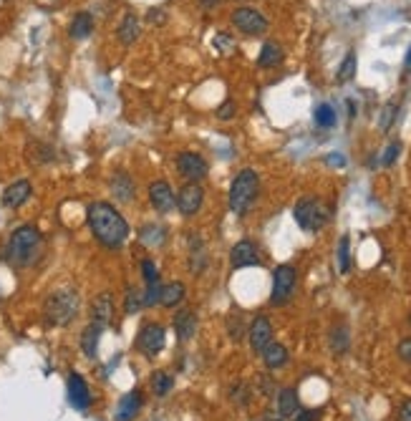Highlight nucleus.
Instances as JSON below:
<instances>
[{
    "label": "nucleus",
    "mask_w": 411,
    "mask_h": 421,
    "mask_svg": "<svg viewBox=\"0 0 411 421\" xmlns=\"http://www.w3.org/2000/svg\"><path fill=\"white\" fill-rule=\"evenodd\" d=\"M89 227H91L93 237L104 245V248H121L129 237V225H126L124 215L109 202H93L89 204Z\"/></svg>",
    "instance_id": "nucleus-1"
},
{
    "label": "nucleus",
    "mask_w": 411,
    "mask_h": 421,
    "mask_svg": "<svg viewBox=\"0 0 411 421\" xmlns=\"http://www.w3.org/2000/svg\"><path fill=\"white\" fill-rule=\"evenodd\" d=\"M78 308H81V300H78L76 290H56L46 298L43 315H46L48 326L63 328L76 320Z\"/></svg>",
    "instance_id": "nucleus-2"
},
{
    "label": "nucleus",
    "mask_w": 411,
    "mask_h": 421,
    "mask_svg": "<svg viewBox=\"0 0 411 421\" xmlns=\"http://www.w3.org/2000/svg\"><path fill=\"white\" fill-rule=\"evenodd\" d=\"M260 192V177L255 169H242L230 184V212L235 215H245L253 207Z\"/></svg>",
    "instance_id": "nucleus-3"
},
{
    "label": "nucleus",
    "mask_w": 411,
    "mask_h": 421,
    "mask_svg": "<svg viewBox=\"0 0 411 421\" xmlns=\"http://www.w3.org/2000/svg\"><path fill=\"white\" fill-rule=\"evenodd\" d=\"M38 245H40L38 227L21 225L16 232L10 234V240H8V260L10 263H16V265H28V263L36 258Z\"/></svg>",
    "instance_id": "nucleus-4"
},
{
    "label": "nucleus",
    "mask_w": 411,
    "mask_h": 421,
    "mask_svg": "<svg viewBox=\"0 0 411 421\" xmlns=\"http://www.w3.org/2000/svg\"><path fill=\"white\" fill-rule=\"evenodd\" d=\"M293 217L305 232H318V230H323L328 225L331 210H328L326 202L318 200V197H303L301 202L295 204Z\"/></svg>",
    "instance_id": "nucleus-5"
},
{
    "label": "nucleus",
    "mask_w": 411,
    "mask_h": 421,
    "mask_svg": "<svg viewBox=\"0 0 411 421\" xmlns=\"http://www.w3.org/2000/svg\"><path fill=\"white\" fill-rule=\"evenodd\" d=\"M295 282H298V273L293 265H278L272 273V293L270 303L272 305H285L295 293Z\"/></svg>",
    "instance_id": "nucleus-6"
},
{
    "label": "nucleus",
    "mask_w": 411,
    "mask_h": 421,
    "mask_svg": "<svg viewBox=\"0 0 411 421\" xmlns=\"http://www.w3.org/2000/svg\"><path fill=\"white\" fill-rule=\"evenodd\" d=\"M233 25L237 31L248 33V36H260V33L268 31V18L260 10L245 5V8H237L233 13Z\"/></svg>",
    "instance_id": "nucleus-7"
},
{
    "label": "nucleus",
    "mask_w": 411,
    "mask_h": 421,
    "mask_svg": "<svg viewBox=\"0 0 411 421\" xmlns=\"http://www.w3.org/2000/svg\"><path fill=\"white\" fill-rule=\"evenodd\" d=\"M177 169H179V177L185 182H197L200 184L207 177V172H210V164L204 162V156L194 154V152H185L177 159Z\"/></svg>",
    "instance_id": "nucleus-8"
},
{
    "label": "nucleus",
    "mask_w": 411,
    "mask_h": 421,
    "mask_svg": "<svg viewBox=\"0 0 411 421\" xmlns=\"http://www.w3.org/2000/svg\"><path fill=\"white\" fill-rule=\"evenodd\" d=\"M164 344H167V333H164V328L159 326V323H147V326H141L139 335H137V346L141 348V353L156 356V353L164 348Z\"/></svg>",
    "instance_id": "nucleus-9"
},
{
    "label": "nucleus",
    "mask_w": 411,
    "mask_h": 421,
    "mask_svg": "<svg viewBox=\"0 0 411 421\" xmlns=\"http://www.w3.org/2000/svg\"><path fill=\"white\" fill-rule=\"evenodd\" d=\"M202 202H204V189L197 184V182H187L185 187L179 189L177 195V210L185 215V217H192L202 210Z\"/></svg>",
    "instance_id": "nucleus-10"
},
{
    "label": "nucleus",
    "mask_w": 411,
    "mask_h": 421,
    "mask_svg": "<svg viewBox=\"0 0 411 421\" xmlns=\"http://www.w3.org/2000/svg\"><path fill=\"white\" fill-rule=\"evenodd\" d=\"M66 394H69V404L78 411H86L89 406H91V391H89V383L84 381V376L81 374H73L69 376V386H66Z\"/></svg>",
    "instance_id": "nucleus-11"
},
{
    "label": "nucleus",
    "mask_w": 411,
    "mask_h": 421,
    "mask_svg": "<svg viewBox=\"0 0 411 421\" xmlns=\"http://www.w3.org/2000/svg\"><path fill=\"white\" fill-rule=\"evenodd\" d=\"M250 348L255 353H263L268 346L272 344V326H270V320L265 318V315H257L253 323H250Z\"/></svg>",
    "instance_id": "nucleus-12"
},
{
    "label": "nucleus",
    "mask_w": 411,
    "mask_h": 421,
    "mask_svg": "<svg viewBox=\"0 0 411 421\" xmlns=\"http://www.w3.org/2000/svg\"><path fill=\"white\" fill-rule=\"evenodd\" d=\"M230 265L233 267H255L260 265V252L257 245L250 240H240L230 250Z\"/></svg>",
    "instance_id": "nucleus-13"
},
{
    "label": "nucleus",
    "mask_w": 411,
    "mask_h": 421,
    "mask_svg": "<svg viewBox=\"0 0 411 421\" xmlns=\"http://www.w3.org/2000/svg\"><path fill=\"white\" fill-rule=\"evenodd\" d=\"M149 202L154 204L156 212H172L174 207V192H172L169 182L156 180L149 184Z\"/></svg>",
    "instance_id": "nucleus-14"
},
{
    "label": "nucleus",
    "mask_w": 411,
    "mask_h": 421,
    "mask_svg": "<svg viewBox=\"0 0 411 421\" xmlns=\"http://www.w3.org/2000/svg\"><path fill=\"white\" fill-rule=\"evenodd\" d=\"M33 187L28 180H18L13 182L5 192H3V207H8V210H16V207H21V204L28 202V197H31Z\"/></svg>",
    "instance_id": "nucleus-15"
},
{
    "label": "nucleus",
    "mask_w": 411,
    "mask_h": 421,
    "mask_svg": "<svg viewBox=\"0 0 411 421\" xmlns=\"http://www.w3.org/2000/svg\"><path fill=\"white\" fill-rule=\"evenodd\" d=\"M141 411V394L137 389L124 394V396L119 398V406H117V421H134L137 419V413Z\"/></svg>",
    "instance_id": "nucleus-16"
},
{
    "label": "nucleus",
    "mask_w": 411,
    "mask_h": 421,
    "mask_svg": "<svg viewBox=\"0 0 411 421\" xmlns=\"http://www.w3.org/2000/svg\"><path fill=\"white\" fill-rule=\"evenodd\" d=\"M111 315H114V300H111L109 293H101L96 300L91 303V323H99V326H109Z\"/></svg>",
    "instance_id": "nucleus-17"
},
{
    "label": "nucleus",
    "mask_w": 411,
    "mask_h": 421,
    "mask_svg": "<svg viewBox=\"0 0 411 421\" xmlns=\"http://www.w3.org/2000/svg\"><path fill=\"white\" fill-rule=\"evenodd\" d=\"M174 330H177L179 341L194 338V333H197V315H194V311H189V308L179 311L177 315H174Z\"/></svg>",
    "instance_id": "nucleus-18"
},
{
    "label": "nucleus",
    "mask_w": 411,
    "mask_h": 421,
    "mask_svg": "<svg viewBox=\"0 0 411 421\" xmlns=\"http://www.w3.org/2000/svg\"><path fill=\"white\" fill-rule=\"evenodd\" d=\"M104 330H106V328L99 326V323H89V326L84 328V333H81V351H84V356H89V359L96 356Z\"/></svg>",
    "instance_id": "nucleus-19"
},
{
    "label": "nucleus",
    "mask_w": 411,
    "mask_h": 421,
    "mask_svg": "<svg viewBox=\"0 0 411 421\" xmlns=\"http://www.w3.org/2000/svg\"><path fill=\"white\" fill-rule=\"evenodd\" d=\"M111 192H114V197H117L119 202H132L134 197H137L134 182L126 172H119L117 177L111 180Z\"/></svg>",
    "instance_id": "nucleus-20"
},
{
    "label": "nucleus",
    "mask_w": 411,
    "mask_h": 421,
    "mask_svg": "<svg viewBox=\"0 0 411 421\" xmlns=\"http://www.w3.org/2000/svg\"><path fill=\"white\" fill-rule=\"evenodd\" d=\"M298 409H301V398H298V394H295V389H283L278 394V413L283 416V419H293L295 413H298Z\"/></svg>",
    "instance_id": "nucleus-21"
},
{
    "label": "nucleus",
    "mask_w": 411,
    "mask_h": 421,
    "mask_svg": "<svg viewBox=\"0 0 411 421\" xmlns=\"http://www.w3.org/2000/svg\"><path fill=\"white\" fill-rule=\"evenodd\" d=\"M93 31V18L91 13H76L73 21H71V28H69V36L73 40H84L89 38Z\"/></svg>",
    "instance_id": "nucleus-22"
},
{
    "label": "nucleus",
    "mask_w": 411,
    "mask_h": 421,
    "mask_svg": "<svg viewBox=\"0 0 411 421\" xmlns=\"http://www.w3.org/2000/svg\"><path fill=\"white\" fill-rule=\"evenodd\" d=\"M117 36H119V40H121L124 46H132L134 40L139 38V18L134 16V13H126L124 21L119 23Z\"/></svg>",
    "instance_id": "nucleus-23"
},
{
    "label": "nucleus",
    "mask_w": 411,
    "mask_h": 421,
    "mask_svg": "<svg viewBox=\"0 0 411 421\" xmlns=\"http://www.w3.org/2000/svg\"><path fill=\"white\" fill-rule=\"evenodd\" d=\"M185 296H187V288H185V282H179V280H174V282H169V285H164L162 288V300H159V305H164V308H177L182 300H185Z\"/></svg>",
    "instance_id": "nucleus-24"
},
{
    "label": "nucleus",
    "mask_w": 411,
    "mask_h": 421,
    "mask_svg": "<svg viewBox=\"0 0 411 421\" xmlns=\"http://www.w3.org/2000/svg\"><path fill=\"white\" fill-rule=\"evenodd\" d=\"M260 356H263L265 366L270 368V371H275V368H283L287 363V348L283 344H270L263 353H260Z\"/></svg>",
    "instance_id": "nucleus-25"
},
{
    "label": "nucleus",
    "mask_w": 411,
    "mask_h": 421,
    "mask_svg": "<svg viewBox=\"0 0 411 421\" xmlns=\"http://www.w3.org/2000/svg\"><path fill=\"white\" fill-rule=\"evenodd\" d=\"M283 61V48L278 46V43H265L263 51H260V58H257V63L263 66V69H275L278 63Z\"/></svg>",
    "instance_id": "nucleus-26"
},
{
    "label": "nucleus",
    "mask_w": 411,
    "mask_h": 421,
    "mask_svg": "<svg viewBox=\"0 0 411 421\" xmlns=\"http://www.w3.org/2000/svg\"><path fill=\"white\" fill-rule=\"evenodd\" d=\"M356 69H358V58H356V53L351 51V53L343 58L341 69H338V73H336V81H338V84H349L351 78L356 76Z\"/></svg>",
    "instance_id": "nucleus-27"
},
{
    "label": "nucleus",
    "mask_w": 411,
    "mask_h": 421,
    "mask_svg": "<svg viewBox=\"0 0 411 421\" xmlns=\"http://www.w3.org/2000/svg\"><path fill=\"white\" fill-rule=\"evenodd\" d=\"M349 344H351V338H349V328L346 326H336L333 330H331V348H333V353H346L349 351Z\"/></svg>",
    "instance_id": "nucleus-28"
},
{
    "label": "nucleus",
    "mask_w": 411,
    "mask_h": 421,
    "mask_svg": "<svg viewBox=\"0 0 411 421\" xmlns=\"http://www.w3.org/2000/svg\"><path fill=\"white\" fill-rule=\"evenodd\" d=\"M152 389H154L156 396H167L174 389V378L167 371H154V376H152Z\"/></svg>",
    "instance_id": "nucleus-29"
},
{
    "label": "nucleus",
    "mask_w": 411,
    "mask_h": 421,
    "mask_svg": "<svg viewBox=\"0 0 411 421\" xmlns=\"http://www.w3.org/2000/svg\"><path fill=\"white\" fill-rule=\"evenodd\" d=\"M313 119H316V124L320 126V129H331V126H336V111L331 104H320V106H316V114H313Z\"/></svg>",
    "instance_id": "nucleus-30"
},
{
    "label": "nucleus",
    "mask_w": 411,
    "mask_h": 421,
    "mask_svg": "<svg viewBox=\"0 0 411 421\" xmlns=\"http://www.w3.org/2000/svg\"><path fill=\"white\" fill-rule=\"evenodd\" d=\"M141 308H144V293H139V290L129 288V290H126V298H124V311H126V315H134V313H139Z\"/></svg>",
    "instance_id": "nucleus-31"
},
{
    "label": "nucleus",
    "mask_w": 411,
    "mask_h": 421,
    "mask_svg": "<svg viewBox=\"0 0 411 421\" xmlns=\"http://www.w3.org/2000/svg\"><path fill=\"white\" fill-rule=\"evenodd\" d=\"M351 240H349V234H343L341 240H338V270H341L343 275L349 273L351 270Z\"/></svg>",
    "instance_id": "nucleus-32"
},
{
    "label": "nucleus",
    "mask_w": 411,
    "mask_h": 421,
    "mask_svg": "<svg viewBox=\"0 0 411 421\" xmlns=\"http://www.w3.org/2000/svg\"><path fill=\"white\" fill-rule=\"evenodd\" d=\"M141 242L149 245V248H152V245H162L164 230L162 227H144V230H141Z\"/></svg>",
    "instance_id": "nucleus-33"
},
{
    "label": "nucleus",
    "mask_w": 411,
    "mask_h": 421,
    "mask_svg": "<svg viewBox=\"0 0 411 421\" xmlns=\"http://www.w3.org/2000/svg\"><path fill=\"white\" fill-rule=\"evenodd\" d=\"M396 109H399V104L396 101H388L386 106H384V114H381V119H379L381 132H388V129H391V124H394V119H396Z\"/></svg>",
    "instance_id": "nucleus-34"
},
{
    "label": "nucleus",
    "mask_w": 411,
    "mask_h": 421,
    "mask_svg": "<svg viewBox=\"0 0 411 421\" xmlns=\"http://www.w3.org/2000/svg\"><path fill=\"white\" fill-rule=\"evenodd\" d=\"M141 275H144V282L152 285V282H159V267H156L154 260H141Z\"/></svg>",
    "instance_id": "nucleus-35"
},
{
    "label": "nucleus",
    "mask_w": 411,
    "mask_h": 421,
    "mask_svg": "<svg viewBox=\"0 0 411 421\" xmlns=\"http://www.w3.org/2000/svg\"><path fill=\"white\" fill-rule=\"evenodd\" d=\"M162 282H152V285H147V293H144V305L147 308H152V305H156L159 300H162Z\"/></svg>",
    "instance_id": "nucleus-36"
},
{
    "label": "nucleus",
    "mask_w": 411,
    "mask_h": 421,
    "mask_svg": "<svg viewBox=\"0 0 411 421\" xmlns=\"http://www.w3.org/2000/svg\"><path fill=\"white\" fill-rule=\"evenodd\" d=\"M399 152H401V141H391L386 147V152H384V156H381V164H384V167H391V164L399 159Z\"/></svg>",
    "instance_id": "nucleus-37"
},
{
    "label": "nucleus",
    "mask_w": 411,
    "mask_h": 421,
    "mask_svg": "<svg viewBox=\"0 0 411 421\" xmlns=\"http://www.w3.org/2000/svg\"><path fill=\"white\" fill-rule=\"evenodd\" d=\"M212 43H215V48H220V51H222V53H233L235 48V40L233 38H227L225 33H220V36H215V40H212Z\"/></svg>",
    "instance_id": "nucleus-38"
},
{
    "label": "nucleus",
    "mask_w": 411,
    "mask_h": 421,
    "mask_svg": "<svg viewBox=\"0 0 411 421\" xmlns=\"http://www.w3.org/2000/svg\"><path fill=\"white\" fill-rule=\"evenodd\" d=\"M235 114H237V104H235V101H225L218 109V119H222V121H230Z\"/></svg>",
    "instance_id": "nucleus-39"
},
{
    "label": "nucleus",
    "mask_w": 411,
    "mask_h": 421,
    "mask_svg": "<svg viewBox=\"0 0 411 421\" xmlns=\"http://www.w3.org/2000/svg\"><path fill=\"white\" fill-rule=\"evenodd\" d=\"M242 330H245V328H242V315L237 313L235 318H230V338H233V341H240Z\"/></svg>",
    "instance_id": "nucleus-40"
},
{
    "label": "nucleus",
    "mask_w": 411,
    "mask_h": 421,
    "mask_svg": "<svg viewBox=\"0 0 411 421\" xmlns=\"http://www.w3.org/2000/svg\"><path fill=\"white\" fill-rule=\"evenodd\" d=\"M396 353H399V359L403 363H411V338H403L401 344H399V348H396Z\"/></svg>",
    "instance_id": "nucleus-41"
},
{
    "label": "nucleus",
    "mask_w": 411,
    "mask_h": 421,
    "mask_svg": "<svg viewBox=\"0 0 411 421\" xmlns=\"http://www.w3.org/2000/svg\"><path fill=\"white\" fill-rule=\"evenodd\" d=\"M233 398L235 401H237V404H248L250 401V396H248V386H245V383H237V386H235L233 389Z\"/></svg>",
    "instance_id": "nucleus-42"
},
{
    "label": "nucleus",
    "mask_w": 411,
    "mask_h": 421,
    "mask_svg": "<svg viewBox=\"0 0 411 421\" xmlns=\"http://www.w3.org/2000/svg\"><path fill=\"white\" fill-rule=\"evenodd\" d=\"M316 416H318V411H313V409H298L293 421H316Z\"/></svg>",
    "instance_id": "nucleus-43"
},
{
    "label": "nucleus",
    "mask_w": 411,
    "mask_h": 421,
    "mask_svg": "<svg viewBox=\"0 0 411 421\" xmlns=\"http://www.w3.org/2000/svg\"><path fill=\"white\" fill-rule=\"evenodd\" d=\"M399 421H411V398H406V401L399 406Z\"/></svg>",
    "instance_id": "nucleus-44"
},
{
    "label": "nucleus",
    "mask_w": 411,
    "mask_h": 421,
    "mask_svg": "<svg viewBox=\"0 0 411 421\" xmlns=\"http://www.w3.org/2000/svg\"><path fill=\"white\" fill-rule=\"evenodd\" d=\"M326 164H328V167H346V156H343V154H328Z\"/></svg>",
    "instance_id": "nucleus-45"
},
{
    "label": "nucleus",
    "mask_w": 411,
    "mask_h": 421,
    "mask_svg": "<svg viewBox=\"0 0 411 421\" xmlns=\"http://www.w3.org/2000/svg\"><path fill=\"white\" fill-rule=\"evenodd\" d=\"M147 21L149 23H164V13H162V8H152L147 13Z\"/></svg>",
    "instance_id": "nucleus-46"
},
{
    "label": "nucleus",
    "mask_w": 411,
    "mask_h": 421,
    "mask_svg": "<svg viewBox=\"0 0 411 421\" xmlns=\"http://www.w3.org/2000/svg\"><path fill=\"white\" fill-rule=\"evenodd\" d=\"M260 421H285V419H283L280 413H272V411H268V413H265V416H263V419H260Z\"/></svg>",
    "instance_id": "nucleus-47"
},
{
    "label": "nucleus",
    "mask_w": 411,
    "mask_h": 421,
    "mask_svg": "<svg viewBox=\"0 0 411 421\" xmlns=\"http://www.w3.org/2000/svg\"><path fill=\"white\" fill-rule=\"evenodd\" d=\"M220 0H202V5H204V8H212V5H218Z\"/></svg>",
    "instance_id": "nucleus-48"
},
{
    "label": "nucleus",
    "mask_w": 411,
    "mask_h": 421,
    "mask_svg": "<svg viewBox=\"0 0 411 421\" xmlns=\"http://www.w3.org/2000/svg\"><path fill=\"white\" fill-rule=\"evenodd\" d=\"M406 69H411V48H409V56H406Z\"/></svg>",
    "instance_id": "nucleus-49"
},
{
    "label": "nucleus",
    "mask_w": 411,
    "mask_h": 421,
    "mask_svg": "<svg viewBox=\"0 0 411 421\" xmlns=\"http://www.w3.org/2000/svg\"><path fill=\"white\" fill-rule=\"evenodd\" d=\"M409 323H411V315H409Z\"/></svg>",
    "instance_id": "nucleus-50"
}]
</instances>
